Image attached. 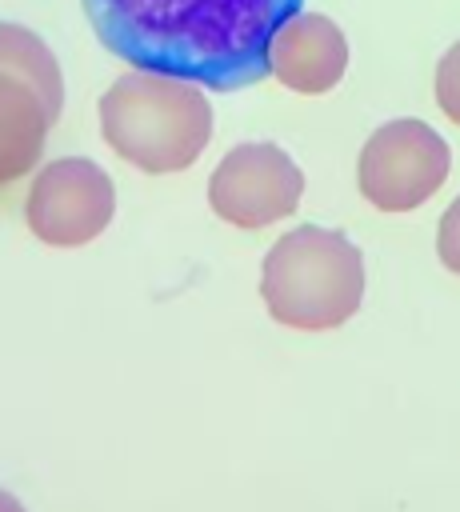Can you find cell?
Listing matches in <instances>:
<instances>
[{"mask_svg": "<svg viewBox=\"0 0 460 512\" xmlns=\"http://www.w3.org/2000/svg\"><path fill=\"white\" fill-rule=\"evenodd\" d=\"M304 0H84L96 40L132 68L216 92L268 76L272 36Z\"/></svg>", "mask_w": 460, "mask_h": 512, "instance_id": "cell-1", "label": "cell"}, {"mask_svg": "<svg viewBox=\"0 0 460 512\" xmlns=\"http://www.w3.org/2000/svg\"><path fill=\"white\" fill-rule=\"evenodd\" d=\"M104 144L140 172H184L212 140L204 84L132 68L100 96Z\"/></svg>", "mask_w": 460, "mask_h": 512, "instance_id": "cell-2", "label": "cell"}, {"mask_svg": "<svg viewBox=\"0 0 460 512\" xmlns=\"http://www.w3.org/2000/svg\"><path fill=\"white\" fill-rule=\"evenodd\" d=\"M260 296L284 328H340L364 300V256L344 232L312 224L292 228L264 256Z\"/></svg>", "mask_w": 460, "mask_h": 512, "instance_id": "cell-3", "label": "cell"}, {"mask_svg": "<svg viewBox=\"0 0 460 512\" xmlns=\"http://www.w3.org/2000/svg\"><path fill=\"white\" fill-rule=\"evenodd\" d=\"M452 152L424 120L380 124L356 160V184L380 212H412L448 180Z\"/></svg>", "mask_w": 460, "mask_h": 512, "instance_id": "cell-4", "label": "cell"}, {"mask_svg": "<svg viewBox=\"0 0 460 512\" xmlns=\"http://www.w3.org/2000/svg\"><path fill=\"white\" fill-rule=\"evenodd\" d=\"M112 212L116 188L108 172L88 156H64L44 164L24 200V220L32 236L52 248H76L96 240L112 224Z\"/></svg>", "mask_w": 460, "mask_h": 512, "instance_id": "cell-5", "label": "cell"}, {"mask_svg": "<svg viewBox=\"0 0 460 512\" xmlns=\"http://www.w3.org/2000/svg\"><path fill=\"white\" fill-rule=\"evenodd\" d=\"M304 172L276 144H236L208 180V204L236 228H268L296 212Z\"/></svg>", "mask_w": 460, "mask_h": 512, "instance_id": "cell-6", "label": "cell"}, {"mask_svg": "<svg viewBox=\"0 0 460 512\" xmlns=\"http://www.w3.org/2000/svg\"><path fill=\"white\" fill-rule=\"evenodd\" d=\"M344 68H348V40L320 12H296L272 36L268 72L300 96H316V92L336 88Z\"/></svg>", "mask_w": 460, "mask_h": 512, "instance_id": "cell-7", "label": "cell"}, {"mask_svg": "<svg viewBox=\"0 0 460 512\" xmlns=\"http://www.w3.org/2000/svg\"><path fill=\"white\" fill-rule=\"evenodd\" d=\"M48 128L52 112L44 108V100L24 80L0 72V184H12L36 168Z\"/></svg>", "mask_w": 460, "mask_h": 512, "instance_id": "cell-8", "label": "cell"}, {"mask_svg": "<svg viewBox=\"0 0 460 512\" xmlns=\"http://www.w3.org/2000/svg\"><path fill=\"white\" fill-rule=\"evenodd\" d=\"M0 72L24 80V84L44 100V108L52 112V120L60 116V104H64L60 64H56L52 48H48L36 32H28L24 24L0 20Z\"/></svg>", "mask_w": 460, "mask_h": 512, "instance_id": "cell-9", "label": "cell"}, {"mask_svg": "<svg viewBox=\"0 0 460 512\" xmlns=\"http://www.w3.org/2000/svg\"><path fill=\"white\" fill-rule=\"evenodd\" d=\"M436 104L452 124H460V40L436 64Z\"/></svg>", "mask_w": 460, "mask_h": 512, "instance_id": "cell-10", "label": "cell"}, {"mask_svg": "<svg viewBox=\"0 0 460 512\" xmlns=\"http://www.w3.org/2000/svg\"><path fill=\"white\" fill-rule=\"evenodd\" d=\"M436 256L448 272L460 276V196L444 208L440 216V228H436Z\"/></svg>", "mask_w": 460, "mask_h": 512, "instance_id": "cell-11", "label": "cell"}, {"mask_svg": "<svg viewBox=\"0 0 460 512\" xmlns=\"http://www.w3.org/2000/svg\"><path fill=\"white\" fill-rule=\"evenodd\" d=\"M0 512H28V508H24L12 492H4V488H0Z\"/></svg>", "mask_w": 460, "mask_h": 512, "instance_id": "cell-12", "label": "cell"}]
</instances>
